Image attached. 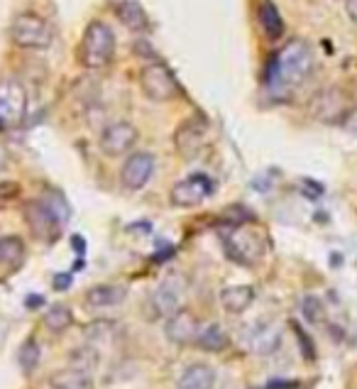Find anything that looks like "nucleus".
I'll return each mask as SVG.
<instances>
[{"label": "nucleus", "mask_w": 357, "mask_h": 389, "mask_svg": "<svg viewBox=\"0 0 357 389\" xmlns=\"http://www.w3.org/2000/svg\"><path fill=\"white\" fill-rule=\"evenodd\" d=\"M313 69V49L306 39H291L274 54L267 69V86L274 94L293 91L308 79Z\"/></svg>", "instance_id": "nucleus-1"}, {"label": "nucleus", "mask_w": 357, "mask_h": 389, "mask_svg": "<svg viewBox=\"0 0 357 389\" xmlns=\"http://www.w3.org/2000/svg\"><path fill=\"white\" fill-rule=\"evenodd\" d=\"M115 56V34L111 25H106L103 20H94L86 25L79 42V61L89 71H98L106 69Z\"/></svg>", "instance_id": "nucleus-2"}, {"label": "nucleus", "mask_w": 357, "mask_h": 389, "mask_svg": "<svg viewBox=\"0 0 357 389\" xmlns=\"http://www.w3.org/2000/svg\"><path fill=\"white\" fill-rule=\"evenodd\" d=\"M188 279L183 274H166L162 282L152 289L147 296V318L149 321H162V318L174 316L178 308H183V299H186Z\"/></svg>", "instance_id": "nucleus-3"}, {"label": "nucleus", "mask_w": 357, "mask_h": 389, "mask_svg": "<svg viewBox=\"0 0 357 389\" xmlns=\"http://www.w3.org/2000/svg\"><path fill=\"white\" fill-rule=\"evenodd\" d=\"M10 37L22 49H47L54 42V27L47 17L25 10V13L13 17Z\"/></svg>", "instance_id": "nucleus-4"}, {"label": "nucleus", "mask_w": 357, "mask_h": 389, "mask_svg": "<svg viewBox=\"0 0 357 389\" xmlns=\"http://www.w3.org/2000/svg\"><path fill=\"white\" fill-rule=\"evenodd\" d=\"M140 91L152 103H169L181 96V86L162 61H149L140 69Z\"/></svg>", "instance_id": "nucleus-5"}, {"label": "nucleus", "mask_w": 357, "mask_h": 389, "mask_svg": "<svg viewBox=\"0 0 357 389\" xmlns=\"http://www.w3.org/2000/svg\"><path fill=\"white\" fill-rule=\"evenodd\" d=\"M27 116V91L15 76L0 79V125H20Z\"/></svg>", "instance_id": "nucleus-6"}, {"label": "nucleus", "mask_w": 357, "mask_h": 389, "mask_svg": "<svg viewBox=\"0 0 357 389\" xmlns=\"http://www.w3.org/2000/svg\"><path fill=\"white\" fill-rule=\"evenodd\" d=\"M208 145V123L203 118L183 120L174 133V147L183 159H198Z\"/></svg>", "instance_id": "nucleus-7"}, {"label": "nucleus", "mask_w": 357, "mask_h": 389, "mask_svg": "<svg viewBox=\"0 0 357 389\" xmlns=\"http://www.w3.org/2000/svg\"><path fill=\"white\" fill-rule=\"evenodd\" d=\"M226 248L230 260L240 262V265H255L264 255L262 236L255 231H247V228H233L226 236Z\"/></svg>", "instance_id": "nucleus-8"}, {"label": "nucleus", "mask_w": 357, "mask_h": 389, "mask_svg": "<svg viewBox=\"0 0 357 389\" xmlns=\"http://www.w3.org/2000/svg\"><path fill=\"white\" fill-rule=\"evenodd\" d=\"M137 128L128 120H115V123L103 128L101 137H98V147L106 157H123L132 147L137 145Z\"/></svg>", "instance_id": "nucleus-9"}, {"label": "nucleus", "mask_w": 357, "mask_h": 389, "mask_svg": "<svg viewBox=\"0 0 357 389\" xmlns=\"http://www.w3.org/2000/svg\"><path fill=\"white\" fill-rule=\"evenodd\" d=\"M216 191V184H213L211 176L206 174H191L186 179H181L178 184H174L169 193V201L176 208H193V206H201L211 193Z\"/></svg>", "instance_id": "nucleus-10"}, {"label": "nucleus", "mask_w": 357, "mask_h": 389, "mask_svg": "<svg viewBox=\"0 0 357 389\" xmlns=\"http://www.w3.org/2000/svg\"><path fill=\"white\" fill-rule=\"evenodd\" d=\"M311 116L321 123H343L345 113L350 111L348 108V98L338 86H328V89L318 91L313 96V101L308 103Z\"/></svg>", "instance_id": "nucleus-11"}, {"label": "nucleus", "mask_w": 357, "mask_h": 389, "mask_svg": "<svg viewBox=\"0 0 357 389\" xmlns=\"http://www.w3.org/2000/svg\"><path fill=\"white\" fill-rule=\"evenodd\" d=\"M154 154L149 152H135L125 159L123 169H120V184L128 191H140L147 186V181L154 174Z\"/></svg>", "instance_id": "nucleus-12"}, {"label": "nucleus", "mask_w": 357, "mask_h": 389, "mask_svg": "<svg viewBox=\"0 0 357 389\" xmlns=\"http://www.w3.org/2000/svg\"><path fill=\"white\" fill-rule=\"evenodd\" d=\"M201 333V325H198V318L193 316V311L188 308H178L174 316L166 318V325H164V335L169 343L174 345H191L196 343Z\"/></svg>", "instance_id": "nucleus-13"}, {"label": "nucleus", "mask_w": 357, "mask_h": 389, "mask_svg": "<svg viewBox=\"0 0 357 389\" xmlns=\"http://www.w3.org/2000/svg\"><path fill=\"white\" fill-rule=\"evenodd\" d=\"M25 218L30 223L32 233L44 240H54L59 238L56 233H59V218H56L54 213L49 211V206L44 201H30L25 206Z\"/></svg>", "instance_id": "nucleus-14"}, {"label": "nucleus", "mask_w": 357, "mask_h": 389, "mask_svg": "<svg viewBox=\"0 0 357 389\" xmlns=\"http://www.w3.org/2000/svg\"><path fill=\"white\" fill-rule=\"evenodd\" d=\"M245 340H247V348H250L252 353H257V355H272L281 343V330L276 328L274 323L260 321L247 328Z\"/></svg>", "instance_id": "nucleus-15"}, {"label": "nucleus", "mask_w": 357, "mask_h": 389, "mask_svg": "<svg viewBox=\"0 0 357 389\" xmlns=\"http://www.w3.org/2000/svg\"><path fill=\"white\" fill-rule=\"evenodd\" d=\"M128 296L125 287H118V284H96L86 291V306L89 308H113L120 306Z\"/></svg>", "instance_id": "nucleus-16"}, {"label": "nucleus", "mask_w": 357, "mask_h": 389, "mask_svg": "<svg viewBox=\"0 0 357 389\" xmlns=\"http://www.w3.org/2000/svg\"><path fill=\"white\" fill-rule=\"evenodd\" d=\"M255 301V289L250 284H233L221 291V306L228 313H243Z\"/></svg>", "instance_id": "nucleus-17"}, {"label": "nucleus", "mask_w": 357, "mask_h": 389, "mask_svg": "<svg viewBox=\"0 0 357 389\" xmlns=\"http://www.w3.org/2000/svg\"><path fill=\"white\" fill-rule=\"evenodd\" d=\"M213 385H216V373H213L211 365L193 363L178 377L176 389H213Z\"/></svg>", "instance_id": "nucleus-18"}, {"label": "nucleus", "mask_w": 357, "mask_h": 389, "mask_svg": "<svg viewBox=\"0 0 357 389\" xmlns=\"http://www.w3.org/2000/svg\"><path fill=\"white\" fill-rule=\"evenodd\" d=\"M115 15L130 32H149V17L142 10V5L135 3V0H123L115 8Z\"/></svg>", "instance_id": "nucleus-19"}, {"label": "nucleus", "mask_w": 357, "mask_h": 389, "mask_svg": "<svg viewBox=\"0 0 357 389\" xmlns=\"http://www.w3.org/2000/svg\"><path fill=\"white\" fill-rule=\"evenodd\" d=\"M257 20H260V27L267 39H279L284 34V20H281V13L276 10V5L272 0H264L257 10Z\"/></svg>", "instance_id": "nucleus-20"}, {"label": "nucleus", "mask_w": 357, "mask_h": 389, "mask_svg": "<svg viewBox=\"0 0 357 389\" xmlns=\"http://www.w3.org/2000/svg\"><path fill=\"white\" fill-rule=\"evenodd\" d=\"M49 385L54 389H94V377L81 373V370L66 368L61 373L51 375Z\"/></svg>", "instance_id": "nucleus-21"}, {"label": "nucleus", "mask_w": 357, "mask_h": 389, "mask_svg": "<svg viewBox=\"0 0 357 389\" xmlns=\"http://www.w3.org/2000/svg\"><path fill=\"white\" fill-rule=\"evenodd\" d=\"M101 350H96L94 345H84V348H74L71 355H69V368L81 370L86 375H94L101 365Z\"/></svg>", "instance_id": "nucleus-22"}, {"label": "nucleus", "mask_w": 357, "mask_h": 389, "mask_svg": "<svg viewBox=\"0 0 357 389\" xmlns=\"http://www.w3.org/2000/svg\"><path fill=\"white\" fill-rule=\"evenodd\" d=\"M196 345L208 353H221L228 348V333L218 323H211L206 325V328H201L198 338H196Z\"/></svg>", "instance_id": "nucleus-23"}, {"label": "nucleus", "mask_w": 357, "mask_h": 389, "mask_svg": "<svg viewBox=\"0 0 357 389\" xmlns=\"http://www.w3.org/2000/svg\"><path fill=\"white\" fill-rule=\"evenodd\" d=\"M86 335H89L91 345L96 350H101L103 345H111V343L118 338V325L113 321H96V323H89L86 325Z\"/></svg>", "instance_id": "nucleus-24"}, {"label": "nucleus", "mask_w": 357, "mask_h": 389, "mask_svg": "<svg viewBox=\"0 0 357 389\" xmlns=\"http://www.w3.org/2000/svg\"><path fill=\"white\" fill-rule=\"evenodd\" d=\"M71 323H74V313L66 304H54L44 313V325H47L51 333H61V330H66Z\"/></svg>", "instance_id": "nucleus-25"}, {"label": "nucleus", "mask_w": 357, "mask_h": 389, "mask_svg": "<svg viewBox=\"0 0 357 389\" xmlns=\"http://www.w3.org/2000/svg\"><path fill=\"white\" fill-rule=\"evenodd\" d=\"M39 360H42V350H39V343L34 338H27L17 350V365L25 375H32L37 370Z\"/></svg>", "instance_id": "nucleus-26"}, {"label": "nucleus", "mask_w": 357, "mask_h": 389, "mask_svg": "<svg viewBox=\"0 0 357 389\" xmlns=\"http://www.w3.org/2000/svg\"><path fill=\"white\" fill-rule=\"evenodd\" d=\"M22 255H25V245H22L20 238H0V267L15 265V262L22 260Z\"/></svg>", "instance_id": "nucleus-27"}, {"label": "nucleus", "mask_w": 357, "mask_h": 389, "mask_svg": "<svg viewBox=\"0 0 357 389\" xmlns=\"http://www.w3.org/2000/svg\"><path fill=\"white\" fill-rule=\"evenodd\" d=\"M301 313H303V318H306L308 323H321L326 318V306H323V301L318 299V296H303V301H301Z\"/></svg>", "instance_id": "nucleus-28"}, {"label": "nucleus", "mask_w": 357, "mask_h": 389, "mask_svg": "<svg viewBox=\"0 0 357 389\" xmlns=\"http://www.w3.org/2000/svg\"><path fill=\"white\" fill-rule=\"evenodd\" d=\"M293 330H296L298 345L303 348V355H306L308 360H313V353H316V348H313V343H311V338L306 335V330H301V328H298V325H293Z\"/></svg>", "instance_id": "nucleus-29"}, {"label": "nucleus", "mask_w": 357, "mask_h": 389, "mask_svg": "<svg viewBox=\"0 0 357 389\" xmlns=\"http://www.w3.org/2000/svg\"><path fill=\"white\" fill-rule=\"evenodd\" d=\"M341 125H343V130H348L350 135H357V106H353L348 113H345Z\"/></svg>", "instance_id": "nucleus-30"}, {"label": "nucleus", "mask_w": 357, "mask_h": 389, "mask_svg": "<svg viewBox=\"0 0 357 389\" xmlns=\"http://www.w3.org/2000/svg\"><path fill=\"white\" fill-rule=\"evenodd\" d=\"M51 284H54V289H56V291H64V289H69V284H71V274L59 272L54 279H51Z\"/></svg>", "instance_id": "nucleus-31"}, {"label": "nucleus", "mask_w": 357, "mask_h": 389, "mask_svg": "<svg viewBox=\"0 0 357 389\" xmlns=\"http://www.w3.org/2000/svg\"><path fill=\"white\" fill-rule=\"evenodd\" d=\"M25 304L30 308H39V306H44V299H42V296H27Z\"/></svg>", "instance_id": "nucleus-32"}, {"label": "nucleus", "mask_w": 357, "mask_h": 389, "mask_svg": "<svg viewBox=\"0 0 357 389\" xmlns=\"http://www.w3.org/2000/svg\"><path fill=\"white\" fill-rule=\"evenodd\" d=\"M348 15L353 17V22L357 25V0H348Z\"/></svg>", "instance_id": "nucleus-33"}, {"label": "nucleus", "mask_w": 357, "mask_h": 389, "mask_svg": "<svg viewBox=\"0 0 357 389\" xmlns=\"http://www.w3.org/2000/svg\"><path fill=\"white\" fill-rule=\"evenodd\" d=\"M5 164H8V152H5V147L0 145V174H3Z\"/></svg>", "instance_id": "nucleus-34"}]
</instances>
